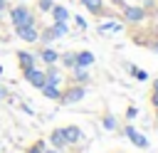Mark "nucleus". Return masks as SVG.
<instances>
[{"label":"nucleus","instance_id":"nucleus-1","mask_svg":"<svg viewBox=\"0 0 158 153\" xmlns=\"http://www.w3.org/2000/svg\"><path fill=\"white\" fill-rule=\"evenodd\" d=\"M7 17H10V25L17 27V25H30V22H37V15L32 12L30 5H10L7 7Z\"/></svg>","mask_w":158,"mask_h":153},{"label":"nucleus","instance_id":"nucleus-2","mask_svg":"<svg viewBox=\"0 0 158 153\" xmlns=\"http://www.w3.org/2000/svg\"><path fill=\"white\" fill-rule=\"evenodd\" d=\"M86 96V86L84 84H69L67 89H62V96H59V104L69 106V104H77Z\"/></svg>","mask_w":158,"mask_h":153},{"label":"nucleus","instance_id":"nucleus-3","mask_svg":"<svg viewBox=\"0 0 158 153\" xmlns=\"http://www.w3.org/2000/svg\"><path fill=\"white\" fill-rule=\"evenodd\" d=\"M12 30H15V35H17L22 42H27V44H37V39H40V25H37V22L17 25V27H12Z\"/></svg>","mask_w":158,"mask_h":153},{"label":"nucleus","instance_id":"nucleus-4","mask_svg":"<svg viewBox=\"0 0 158 153\" xmlns=\"http://www.w3.org/2000/svg\"><path fill=\"white\" fill-rule=\"evenodd\" d=\"M146 7L143 5H123V22H143L146 20Z\"/></svg>","mask_w":158,"mask_h":153},{"label":"nucleus","instance_id":"nucleus-5","mask_svg":"<svg viewBox=\"0 0 158 153\" xmlns=\"http://www.w3.org/2000/svg\"><path fill=\"white\" fill-rule=\"evenodd\" d=\"M22 79L30 84V86H35V89H42L44 86V69H40V67H32V69H25L22 72Z\"/></svg>","mask_w":158,"mask_h":153},{"label":"nucleus","instance_id":"nucleus-6","mask_svg":"<svg viewBox=\"0 0 158 153\" xmlns=\"http://www.w3.org/2000/svg\"><path fill=\"white\" fill-rule=\"evenodd\" d=\"M15 59H17V64H20V69H22V72H25V69L37 67V52H30V49H17V52H15Z\"/></svg>","mask_w":158,"mask_h":153},{"label":"nucleus","instance_id":"nucleus-7","mask_svg":"<svg viewBox=\"0 0 158 153\" xmlns=\"http://www.w3.org/2000/svg\"><path fill=\"white\" fill-rule=\"evenodd\" d=\"M37 62H42L44 67H47V64H57V62H59V52H57L52 44L40 47V49H37Z\"/></svg>","mask_w":158,"mask_h":153},{"label":"nucleus","instance_id":"nucleus-8","mask_svg":"<svg viewBox=\"0 0 158 153\" xmlns=\"http://www.w3.org/2000/svg\"><path fill=\"white\" fill-rule=\"evenodd\" d=\"M123 136H126L136 148H148V138H146L141 131H136V126H131V123H128V126L123 128Z\"/></svg>","mask_w":158,"mask_h":153},{"label":"nucleus","instance_id":"nucleus-9","mask_svg":"<svg viewBox=\"0 0 158 153\" xmlns=\"http://www.w3.org/2000/svg\"><path fill=\"white\" fill-rule=\"evenodd\" d=\"M62 133H64V138H67V143H69V146H77V143L84 138L81 128H79V126H74V123H69V126H62Z\"/></svg>","mask_w":158,"mask_h":153},{"label":"nucleus","instance_id":"nucleus-10","mask_svg":"<svg viewBox=\"0 0 158 153\" xmlns=\"http://www.w3.org/2000/svg\"><path fill=\"white\" fill-rule=\"evenodd\" d=\"M44 79H47V84H57V86H62V81H64L62 69L57 64H47L44 67Z\"/></svg>","mask_w":158,"mask_h":153},{"label":"nucleus","instance_id":"nucleus-11","mask_svg":"<svg viewBox=\"0 0 158 153\" xmlns=\"http://www.w3.org/2000/svg\"><path fill=\"white\" fill-rule=\"evenodd\" d=\"M96 30H99L101 35H116V32H123V25H121L118 20H104V22L96 25Z\"/></svg>","mask_w":158,"mask_h":153},{"label":"nucleus","instance_id":"nucleus-12","mask_svg":"<svg viewBox=\"0 0 158 153\" xmlns=\"http://www.w3.org/2000/svg\"><path fill=\"white\" fill-rule=\"evenodd\" d=\"M49 15H52V22H69L72 20V12L64 7V5H52V10H49Z\"/></svg>","mask_w":158,"mask_h":153},{"label":"nucleus","instance_id":"nucleus-13","mask_svg":"<svg viewBox=\"0 0 158 153\" xmlns=\"http://www.w3.org/2000/svg\"><path fill=\"white\" fill-rule=\"evenodd\" d=\"M49 146H52V148H57V151H64V148H69V143H67V138H64L62 128H54V131H49Z\"/></svg>","mask_w":158,"mask_h":153},{"label":"nucleus","instance_id":"nucleus-14","mask_svg":"<svg viewBox=\"0 0 158 153\" xmlns=\"http://www.w3.org/2000/svg\"><path fill=\"white\" fill-rule=\"evenodd\" d=\"M81 5L91 12V15H96V17H104V15H111V12H106V7H104V0H81Z\"/></svg>","mask_w":158,"mask_h":153},{"label":"nucleus","instance_id":"nucleus-15","mask_svg":"<svg viewBox=\"0 0 158 153\" xmlns=\"http://www.w3.org/2000/svg\"><path fill=\"white\" fill-rule=\"evenodd\" d=\"M40 91H42V96L49 99V101H59V96H62V86H57V84H47V81H44V86H42Z\"/></svg>","mask_w":158,"mask_h":153},{"label":"nucleus","instance_id":"nucleus-16","mask_svg":"<svg viewBox=\"0 0 158 153\" xmlns=\"http://www.w3.org/2000/svg\"><path fill=\"white\" fill-rule=\"evenodd\" d=\"M57 64H62L64 69H74L77 67V52H59V62Z\"/></svg>","mask_w":158,"mask_h":153},{"label":"nucleus","instance_id":"nucleus-17","mask_svg":"<svg viewBox=\"0 0 158 153\" xmlns=\"http://www.w3.org/2000/svg\"><path fill=\"white\" fill-rule=\"evenodd\" d=\"M94 59H96V57H94L89 49H79V52H77V67H84V69H89V67L94 64Z\"/></svg>","mask_w":158,"mask_h":153},{"label":"nucleus","instance_id":"nucleus-18","mask_svg":"<svg viewBox=\"0 0 158 153\" xmlns=\"http://www.w3.org/2000/svg\"><path fill=\"white\" fill-rule=\"evenodd\" d=\"M72 81L74 84H89V69H84V67H74L72 69Z\"/></svg>","mask_w":158,"mask_h":153},{"label":"nucleus","instance_id":"nucleus-19","mask_svg":"<svg viewBox=\"0 0 158 153\" xmlns=\"http://www.w3.org/2000/svg\"><path fill=\"white\" fill-rule=\"evenodd\" d=\"M49 32L54 35V39L67 37V35H69V22H52V25H49Z\"/></svg>","mask_w":158,"mask_h":153},{"label":"nucleus","instance_id":"nucleus-20","mask_svg":"<svg viewBox=\"0 0 158 153\" xmlns=\"http://www.w3.org/2000/svg\"><path fill=\"white\" fill-rule=\"evenodd\" d=\"M128 72H131V76H133V79H138V81H146V79H148V74H146L143 69H138L136 64H128Z\"/></svg>","mask_w":158,"mask_h":153},{"label":"nucleus","instance_id":"nucleus-21","mask_svg":"<svg viewBox=\"0 0 158 153\" xmlns=\"http://www.w3.org/2000/svg\"><path fill=\"white\" fill-rule=\"evenodd\" d=\"M101 126H104L106 131H116V126H118V123H116V118H114L111 114H106V116L101 118Z\"/></svg>","mask_w":158,"mask_h":153},{"label":"nucleus","instance_id":"nucleus-22","mask_svg":"<svg viewBox=\"0 0 158 153\" xmlns=\"http://www.w3.org/2000/svg\"><path fill=\"white\" fill-rule=\"evenodd\" d=\"M44 148H47V141L40 138V141H35V143L27 148V153H44Z\"/></svg>","mask_w":158,"mask_h":153},{"label":"nucleus","instance_id":"nucleus-23","mask_svg":"<svg viewBox=\"0 0 158 153\" xmlns=\"http://www.w3.org/2000/svg\"><path fill=\"white\" fill-rule=\"evenodd\" d=\"M52 5H54V0H37V10L40 12H49Z\"/></svg>","mask_w":158,"mask_h":153},{"label":"nucleus","instance_id":"nucleus-24","mask_svg":"<svg viewBox=\"0 0 158 153\" xmlns=\"http://www.w3.org/2000/svg\"><path fill=\"white\" fill-rule=\"evenodd\" d=\"M72 20H74V25H77V30H81V32H84V30H86V20H84V17H81V15H74V17H72Z\"/></svg>","mask_w":158,"mask_h":153},{"label":"nucleus","instance_id":"nucleus-25","mask_svg":"<svg viewBox=\"0 0 158 153\" xmlns=\"http://www.w3.org/2000/svg\"><path fill=\"white\" fill-rule=\"evenodd\" d=\"M151 104L158 109V79L153 81V94H151Z\"/></svg>","mask_w":158,"mask_h":153},{"label":"nucleus","instance_id":"nucleus-26","mask_svg":"<svg viewBox=\"0 0 158 153\" xmlns=\"http://www.w3.org/2000/svg\"><path fill=\"white\" fill-rule=\"evenodd\" d=\"M136 116H138V109H136V106H128V109H126V118H128V121H133Z\"/></svg>","mask_w":158,"mask_h":153},{"label":"nucleus","instance_id":"nucleus-27","mask_svg":"<svg viewBox=\"0 0 158 153\" xmlns=\"http://www.w3.org/2000/svg\"><path fill=\"white\" fill-rule=\"evenodd\" d=\"M7 7H10V2H7V0H0V17L7 15Z\"/></svg>","mask_w":158,"mask_h":153},{"label":"nucleus","instance_id":"nucleus-28","mask_svg":"<svg viewBox=\"0 0 158 153\" xmlns=\"http://www.w3.org/2000/svg\"><path fill=\"white\" fill-rule=\"evenodd\" d=\"M2 101H7V89L0 84V104H2Z\"/></svg>","mask_w":158,"mask_h":153},{"label":"nucleus","instance_id":"nucleus-29","mask_svg":"<svg viewBox=\"0 0 158 153\" xmlns=\"http://www.w3.org/2000/svg\"><path fill=\"white\" fill-rule=\"evenodd\" d=\"M20 109H22V111H25V114H30V116H32V114H35V111H32V106H30V104H20Z\"/></svg>","mask_w":158,"mask_h":153},{"label":"nucleus","instance_id":"nucleus-30","mask_svg":"<svg viewBox=\"0 0 158 153\" xmlns=\"http://www.w3.org/2000/svg\"><path fill=\"white\" fill-rule=\"evenodd\" d=\"M44 153H62V151H57V148H52V146H49V148H44Z\"/></svg>","mask_w":158,"mask_h":153},{"label":"nucleus","instance_id":"nucleus-31","mask_svg":"<svg viewBox=\"0 0 158 153\" xmlns=\"http://www.w3.org/2000/svg\"><path fill=\"white\" fill-rule=\"evenodd\" d=\"M0 76H2V64H0Z\"/></svg>","mask_w":158,"mask_h":153},{"label":"nucleus","instance_id":"nucleus-32","mask_svg":"<svg viewBox=\"0 0 158 153\" xmlns=\"http://www.w3.org/2000/svg\"><path fill=\"white\" fill-rule=\"evenodd\" d=\"M156 118H158V109H156Z\"/></svg>","mask_w":158,"mask_h":153}]
</instances>
